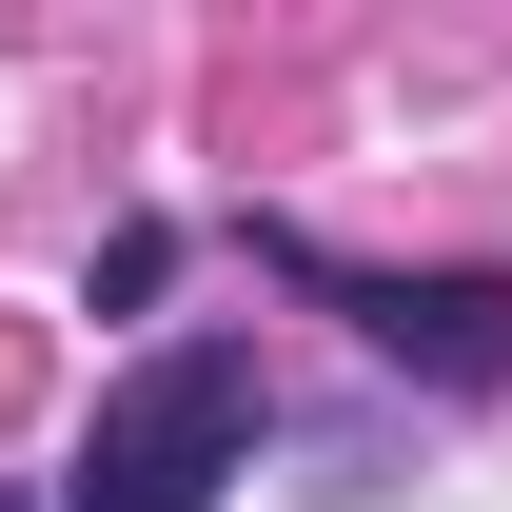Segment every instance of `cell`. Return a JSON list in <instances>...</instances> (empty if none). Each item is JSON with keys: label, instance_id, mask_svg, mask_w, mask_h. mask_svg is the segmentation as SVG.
Segmentation results:
<instances>
[{"label": "cell", "instance_id": "obj_3", "mask_svg": "<svg viewBox=\"0 0 512 512\" xmlns=\"http://www.w3.org/2000/svg\"><path fill=\"white\" fill-rule=\"evenodd\" d=\"M158 276H178V217H119V237H99V316H138Z\"/></svg>", "mask_w": 512, "mask_h": 512}, {"label": "cell", "instance_id": "obj_1", "mask_svg": "<svg viewBox=\"0 0 512 512\" xmlns=\"http://www.w3.org/2000/svg\"><path fill=\"white\" fill-rule=\"evenodd\" d=\"M256 414H276V394H256V355H237V335H158V355H138V375L79 414L60 512H217V493L256 473Z\"/></svg>", "mask_w": 512, "mask_h": 512}, {"label": "cell", "instance_id": "obj_2", "mask_svg": "<svg viewBox=\"0 0 512 512\" xmlns=\"http://www.w3.org/2000/svg\"><path fill=\"white\" fill-rule=\"evenodd\" d=\"M256 256H276L296 296H335L394 375H434V394H493L512 375V276H355V256H316V237H256Z\"/></svg>", "mask_w": 512, "mask_h": 512}]
</instances>
